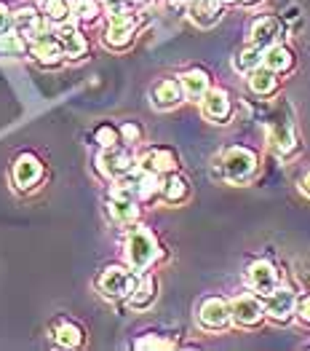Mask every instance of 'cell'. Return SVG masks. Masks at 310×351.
Returning a JSON list of instances; mask_svg holds the SVG:
<instances>
[{
    "instance_id": "obj_1",
    "label": "cell",
    "mask_w": 310,
    "mask_h": 351,
    "mask_svg": "<svg viewBox=\"0 0 310 351\" xmlns=\"http://www.w3.org/2000/svg\"><path fill=\"white\" fill-rule=\"evenodd\" d=\"M259 169V156L257 150L246 145H233L214 161V175L233 182V185H246L252 182Z\"/></svg>"
},
{
    "instance_id": "obj_2",
    "label": "cell",
    "mask_w": 310,
    "mask_h": 351,
    "mask_svg": "<svg viewBox=\"0 0 310 351\" xmlns=\"http://www.w3.org/2000/svg\"><path fill=\"white\" fill-rule=\"evenodd\" d=\"M123 250H126V263L131 265L137 274L153 268V263L161 258V244H158L155 234L144 226H137V223L129 228Z\"/></svg>"
},
{
    "instance_id": "obj_3",
    "label": "cell",
    "mask_w": 310,
    "mask_h": 351,
    "mask_svg": "<svg viewBox=\"0 0 310 351\" xmlns=\"http://www.w3.org/2000/svg\"><path fill=\"white\" fill-rule=\"evenodd\" d=\"M134 285H137V271L131 265H107L96 276V290L107 300H129Z\"/></svg>"
},
{
    "instance_id": "obj_4",
    "label": "cell",
    "mask_w": 310,
    "mask_h": 351,
    "mask_svg": "<svg viewBox=\"0 0 310 351\" xmlns=\"http://www.w3.org/2000/svg\"><path fill=\"white\" fill-rule=\"evenodd\" d=\"M140 167V158L131 153L129 145H113V147H102V153L96 156V169L105 180H118V177L129 175Z\"/></svg>"
},
{
    "instance_id": "obj_5",
    "label": "cell",
    "mask_w": 310,
    "mask_h": 351,
    "mask_svg": "<svg viewBox=\"0 0 310 351\" xmlns=\"http://www.w3.org/2000/svg\"><path fill=\"white\" fill-rule=\"evenodd\" d=\"M198 324L209 332H222L233 324V306L220 295H209L198 306Z\"/></svg>"
},
{
    "instance_id": "obj_6",
    "label": "cell",
    "mask_w": 310,
    "mask_h": 351,
    "mask_svg": "<svg viewBox=\"0 0 310 351\" xmlns=\"http://www.w3.org/2000/svg\"><path fill=\"white\" fill-rule=\"evenodd\" d=\"M137 29H140V16L134 11L110 16V25L105 29V43L115 51H123V49H129L134 43Z\"/></svg>"
},
{
    "instance_id": "obj_7",
    "label": "cell",
    "mask_w": 310,
    "mask_h": 351,
    "mask_svg": "<svg viewBox=\"0 0 310 351\" xmlns=\"http://www.w3.org/2000/svg\"><path fill=\"white\" fill-rule=\"evenodd\" d=\"M230 306H233V322L238 324V327H259V324L268 319L265 298L257 293L238 295Z\"/></svg>"
},
{
    "instance_id": "obj_8",
    "label": "cell",
    "mask_w": 310,
    "mask_h": 351,
    "mask_svg": "<svg viewBox=\"0 0 310 351\" xmlns=\"http://www.w3.org/2000/svg\"><path fill=\"white\" fill-rule=\"evenodd\" d=\"M265 311L268 319H273L276 324H289L297 317V295L292 287L279 285L270 295H265Z\"/></svg>"
},
{
    "instance_id": "obj_9",
    "label": "cell",
    "mask_w": 310,
    "mask_h": 351,
    "mask_svg": "<svg viewBox=\"0 0 310 351\" xmlns=\"http://www.w3.org/2000/svg\"><path fill=\"white\" fill-rule=\"evenodd\" d=\"M246 285L252 287V293L257 295H270L279 285H281V279H279V268L270 263V261H265V258H259V261H254L249 268H246Z\"/></svg>"
},
{
    "instance_id": "obj_10",
    "label": "cell",
    "mask_w": 310,
    "mask_h": 351,
    "mask_svg": "<svg viewBox=\"0 0 310 351\" xmlns=\"http://www.w3.org/2000/svg\"><path fill=\"white\" fill-rule=\"evenodd\" d=\"M140 169L153 172V175H171L179 169V156L166 145H153L147 147L140 156Z\"/></svg>"
},
{
    "instance_id": "obj_11",
    "label": "cell",
    "mask_w": 310,
    "mask_h": 351,
    "mask_svg": "<svg viewBox=\"0 0 310 351\" xmlns=\"http://www.w3.org/2000/svg\"><path fill=\"white\" fill-rule=\"evenodd\" d=\"M29 51H32V57L40 67H59L67 59V51L59 43L57 32H43L40 38H35L29 43Z\"/></svg>"
},
{
    "instance_id": "obj_12",
    "label": "cell",
    "mask_w": 310,
    "mask_h": 351,
    "mask_svg": "<svg viewBox=\"0 0 310 351\" xmlns=\"http://www.w3.org/2000/svg\"><path fill=\"white\" fill-rule=\"evenodd\" d=\"M49 27V19H46V14H40L35 5H19L16 11H14V32L16 35H22L25 40H35V38H40L43 32Z\"/></svg>"
},
{
    "instance_id": "obj_13",
    "label": "cell",
    "mask_w": 310,
    "mask_h": 351,
    "mask_svg": "<svg viewBox=\"0 0 310 351\" xmlns=\"http://www.w3.org/2000/svg\"><path fill=\"white\" fill-rule=\"evenodd\" d=\"M188 97H185V88H182V81L179 75L177 78H161L155 81L153 88H150V102L153 108L158 110H174L177 105H182Z\"/></svg>"
},
{
    "instance_id": "obj_14",
    "label": "cell",
    "mask_w": 310,
    "mask_h": 351,
    "mask_svg": "<svg viewBox=\"0 0 310 351\" xmlns=\"http://www.w3.org/2000/svg\"><path fill=\"white\" fill-rule=\"evenodd\" d=\"M188 16L201 29L217 27L225 16V3L222 0H190L188 3Z\"/></svg>"
},
{
    "instance_id": "obj_15",
    "label": "cell",
    "mask_w": 310,
    "mask_h": 351,
    "mask_svg": "<svg viewBox=\"0 0 310 351\" xmlns=\"http://www.w3.org/2000/svg\"><path fill=\"white\" fill-rule=\"evenodd\" d=\"M201 113L211 123H227L233 118V99L225 88H209V94L201 99Z\"/></svg>"
},
{
    "instance_id": "obj_16",
    "label": "cell",
    "mask_w": 310,
    "mask_h": 351,
    "mask_svg": "<svg viewBox=\"0 0 310 351\" xmlns=\"http://www.w3.org/2000/svg\"><path fill=\"white\" fill-rule=\"evenodd\" d=\"M283 38V22L279 16H257L249 27V43L254 46H262V49H270L273 43H279Z\"/></svg>"
},
{
    "instance_id": "obj_17",
    "label": "cell",
    "mask_w": 310,
    "mask_h": 351,
    "mask_svg": "<svg viewBox=\"0 0 310 351\" xmlns=\"http://www.w3.org/2000/svg\"><path fill=\"white\" fill-rule=\"evenodd\" d=\"M270 147L281 156V158H292L297 150H300V140H297V132L292 126V121L286 118H279L270 123Z\"/></svg>"
},
{
    "instance_id": "obj_18",
    "label": "cell",
    "mask_w": 310,
    "mask_h": 351,
    "mask_svg": "<svg viewBox=\"0 0 310 351\" xmlns=\"http://www.w3.org/2000/svg\"><path fill=\"white\" fill-rule=\"evenodd\" d=\"M155 300H158V276L147 268L137 276V285L129 295V306L134 311H147V308H153Z\"/></svg>"
},
{
    "instance_id": "obj_19",
    "label": "cell",
    "mask_w": 310,
    "mask_h": 351,
    "mask_svg": "<svg viewBox=\"0 0 310 351\" xmlns=\"http://www.w3.org/2000/svg\"><path fill=\"white\" fill-rule=\"evenodd\" d=\"M14 182H16V188H22V191H29V188H35L38 182H40V177H43V161L35 156V153H22L16 161H14Z\"/></svg>"
},
{
    "instance_id": "obj_20",
    "label": "cell",
    "mask_w": 310,
    "mask_h": 351,
    "mask_svg": "<svg viewBox=\"0 0 310 351\" xmlns=\"http://www.w3.org/2000/svg\"><path fill=\"white\" fill-rule=\"evenodd\" d=\"M51 338H54V343L62 346V349H78V346H83L86 332L75 319L59 317V319H54V324H51Z\"/></svg>"
},
{
    "instance_id": "obj_21",
    "label": "cell",
    "mask_w": 310,
    "mask_h": 351,
    "mask_svg": "<svg viewBox=\"0 0 310 351\" xmlns=\"http://www.w3.org/2000/svg\"><path fill=\"white\" fill-rule=\"evenodd\" d=\"M179 81H182L185 97H188L190 102H201V99L209 94V88H211V75H209L203 67H190V70H185V73L179 75Z\"/></svg>"
},
{
    "instance_id": "obj_22",
    "label": "cell",
    "mask_w": 310,
    "mask_h": 351,
    "mask_svg": "<svg viewBox=\"0 0 310 351\" xmlns=\"http://www.w3.org/2000/svg\"><path fill=\"white\" fill-rule=\"evenodd\" d=\"M57 38L59 43L64 46V51H67V57L78 59L83 57L86 51H88V40L83 38V32L75 27V25H70V22H64V25H57Z\"/></svg>"
},
{
    "instance_id": "obj_23",
    "label": "cell",
    "mask_w": 310,
    "mask_h": 351,
    "mask_svg": "<svg viewBox=\"0 0 310 351\" xmlns=\"http://www.w3.org/2000/svg\"><path fill=\"white\" fill-rule=\"evenodd\" d=\"M107 212L118 226H134L140 220V202L123 199V196H107Z\"/></svg>"
},
{
    "instance_id": "obj_24",
    "label": "cell",
    "mask_w": 310,
    "mask_h": 351,
    "mask_svg": "<svg viewBox=\"0 0 310 351\" xmlns=\"http://www.w3.org/2000/svg\"><path fill=\"white\" fill-rule=\"evenodd\" d=\"M161 199L166 204H185L190 199V182L179 172H171V175H164V185H161Z\"/></svg>"
},
{
    "instance_id": "obj_25",
    "label": "cell",
    "mask_w": 310,
    "mask_h": 351,
    "mask_svg": "<svg viewBox=\"0 0 310 351\" xmlns=\"http://www.w3.org/2000/svg\"><path fill=\"white\" fill-rule=\"evenodd\" d=\"M249 88L257 97H270L279 91V73L270 70L268 64H259L257 70L249 73Z\"/></svg>"
},
{
    "instance_id": "obj_26",
    "label": "cell",
    "mask_w": 310,
    "mask_h": 351,
    "mask_svg": "<svg viewBox=\"0 0 310 351\" xmlns=\"http://www.w3.org/2000/svg\"><path fill=\"white\" fill-rule=\"evenodd\" d=\"M259 64H265V49H262V46H254V43H249L246 49H241V51L233 57L235 73H246V75H249Z\"/></svg>"
},
{
    "instance_id": "obj_27",
    "label": "cell",
    "mask_w": 310,
    "mask_h": 351,
    "mask_svg": "<svg viewBox=\"0 0 310 351\" xmlns=\"http://www.w3.org/2000/svg\"><path fill=\"white\" fill-rule=\"evenodd\" d=\"M265 64L281 75V73H289V70L294 67V54H292V49H289V46H283V43H273L270 49H265Z\"/></svg>"
},
{
    "instance_id": "obj_28",
    "label": "cell",
    "mask_w": 310,
    "mask_h": 351,
    "mask_svg": "<svg viewBox=\"0 0 310 351\" xmlns=\"http://www.w3.org/2000/svg\"><path fill=\"white\" fill-rule=\"evenodd\" d=\"M161 185H164V177H161V175H153V172H144V169H142L140 188H137L140 204H144V202H155V199H161Z\"/></svg>"
},
{
    "instance_id": "obj_29",
    "label": "cell",
    "mask_w": 310,
    "mask_h": 351,
    "mask_svg": "<svg viewBox=\"0 0 310 351\" xmlns=\"http://www.w3.org/2000/svg\"><path fill=\"white\" fill-rule=\"evenodd\" d=\"M43 14L51 25H64L67 16H73V5H70V0H46Z\"/></svg>"
},
{
    "instance_id": "obj_30",
    "label": "cell",
    "mask_w": 310,
    "mask_h": 351,
    "mask_svg": "<svg viewBox=\"0 0 310 351\" xmlns=\"http://www.w3.org/2000/svg\"><path fill=\"white\" fill-rule=\"evenodd\" d=\"M70 5H73V16L78 22H96V16L102 14L99 0H70Z\"/></svg>"
},
{
    "instance_id": "obj_31",
    "label": "cell",
    "mask_w": 310,
    "mask_h": 351,
    "mask_svg": "<svg viewBox=\"0 0 310 351\" xmlns=\"http://www.w3.org/2000/svg\"><path fill=\"white\" fill-rule=\"evenodd\" d=\"M94 143L99 147H113L120 143V126H115L110 121H105V123H99L96 129H94Z\"/></svg>"
},
{
    "instance_id": "obj_32",
    "label": "cell",
    "mask_w": 310,
    "mask_h": 351,
    "mask_svg": "<svg viewBox=\"0 0 310 351\" xmlns=\"http://www.w3.org/2000/svg\"><path fill=\"white\" fill-rule=\"evenodd\" d=\"M174 346H177V341H171V338H164V335H158V332H144V335H140V338L134 341V349H142V351L174 349Z\"/></svg>"
},
{
    "instance_id": "obj_33",
    "label": "cell",
    "mask_w": 310,
    "mask_h": 351,
    "mask_svg": "<svg viewBox=\"0 0 310 351\" xmlns=\"http://www.w3.org/2000/svg\"><path fill=\"white\" fill-rule=\"evenodd\" d=\"M27 43L29 40H25L22 35L8 32V35L0 38V57H19V54L27 49Z\"/></svg>"
},
{
    "instance_id": "obj_34",
    "label": "cell",
    "mask_w": 310,
    "mask_h": 351,
    "mask_svg": "<svg viewBox=\"0 0 310 351\" xmlns=\"http://www.w3.org/2000/svg\"><path fill=\"white\" fill-rule=\"evenodd\" d=\"M142 137H144V129H142L137 121H126V123H120V143L129 147L140 145Z\"/></svg>"
},
{
    "instance_id": "obj_35",
    "label": "cell",
    "mask_w": 310,
    "mask_h": 351,
    "mask_svg": "<svg viewBox=\"0 0 310 351\" xmlns=\"http://www.w3.org/2000/svg\"><path fill=\"white\" fill-rule=\"evenodd\" d=\"M8 32H14V11L0 0V38Z\"/></svg>"
},
{
    "instance_id": "obj_36",
    "label": "cell",
    "mask_w": 310,
    "mask_h": 351,
    "mask_svg": "<svg viewBox=\"0 0 310 351\" xmlns=\"http://www.w3.org/2000/svg\"><path fill=\"white\" fill-rule=\"evenodd\" d=\"M105 11H107V16H118V14L134 11V5H131V0H105Z\"/></svg>"
},
{
    "instance_id": "obj_37",
    "label": "cell",
    "mask_w": 310,
    "mask_h": 351,
    "mask_svg": "<svg viewBox=\"0 0 310 351\" xmlns=\"http://www.w3.org/2000/svg\"><path fill=\"white\" fill-rule=\"evenodd\" d=\"M297 319L310 327V295L297 298Z\"/></svg>"
},
{
    "instance_id": "obj_38",
    "label": "cell",
    "mask_w": 310,
    "mask_h": 351,
    "mask_svg": "<svg viewBox=\"0 0 310 351\" xmlns=\"http://www.w3.org/2000/svg\"><path fill=\"white\" fill-rule=\"evenodd\" d=\"M300 191H302L305 196H310V172H308V175L300 177Z\"/></svg>"
},
{
    "instance_id": "obj_39",
    "label": "cell",
    "mask_w": 310,
    "mask_h": 351,
    "mask_svg": "<svg viewBox=\"0 0 310 351\" xmlns=\"http://www.w3.org/2000/svg\"><path fill=\"white\" fill-rule=\"evenodd\" d=\"M222 3H238V5H254V3H259V0H222Z\"/></svg>"
},
{
    "instance_id": "obj_40",
    "label": "cell",
    "mask_w": 310,
    "mask_h": 351,
    "mask_svg": "<svg viewBox=\"0 0 310 351\" xmlns=\"http://www.w3.org/2000/svg\"><path fill=\"white\" fill-rule=\"evenodd\" d=\"M147 0H131V5H144Z\"/></svg>"
}]
</instances>
